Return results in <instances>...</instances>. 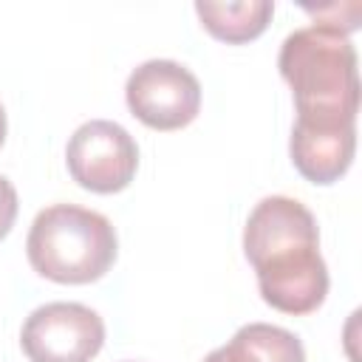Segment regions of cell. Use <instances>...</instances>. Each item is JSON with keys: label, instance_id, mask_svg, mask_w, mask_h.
Returning <instances> with one entry per match:
<instances>
[{"label": "cell", "instance_id": "6da1fadb", "mask_svg": "<svg viewBox=\"0 0 362 362\" xmlns=\"http://www.w3.org/2000/svg\"><path fill=\"white\" fill-rule=\"evenodd\" d=\"M243 252L257 274L260 297L283 314H311L328 294V269L320 255L314 215L294 198H263L246 226Z\"/></svg>", "mask_w": 362, "mask_h": 362}, {"label": "cell", "instance_id": "7a4b0ae2", "mask_svg": "<svg viewBox=\"0 0 362 362\" xmlns=\"http://www.w3.org/2000/svg\"><path fill=\"white\" fill-rule=\"evenodd\" d=\"M277 68L294 93L300 122L356 124L359 71L348 34L325 23L300 28L283 40Z\"/></svg>", "mask_w": 362, "mask_h": 362}, {"label": "cell", "instance_id": "3957f363", "mask_svg": "<svg viewBox=\"0 0 362 362\" xmlns=\"http://www.w3.org/2000/svg\"><path fill=\"white\" fill-rule=\"evenodd\" d=\"M116 229L113 223L76 204L45 206L25 240L31 269L54 283L82 286L107 274L116 260Z\"/></svg>", "mask_w": 362, "mask_h": 362}, {"label": "cell", "instance_id": "277c9868", "mask_svg": "<svg viewBox=\"0 0 362 362\" xmlns=\"http://www.w3.org/2000/svg\"><path fill=\"white\" fill-rule=\"evenodd\" d=\"M130 113L153 130H181L201 107V85L189 68L173 59L141 62L124 85Z\"/></svg>", "mask_w": 362, "mask_h": 362}, {"label": "cell", "instance_id": "5b68a950", "mask_svg": "<svg viewBox=\"0 0 362 362\" xmlns=\"http://www.w3.org/2000/svg\"><path fill=\"white\" fill-rule=\"evenodd\" d=\"M65 161L71 178L82 189L113 195L133 181L139 167V147L122 124L93 119L74 130Z\"/></svg>", "mask_w": 362, "mask_h": 362}, {"label": "cell", "instance_id": "8992f818", "mask_svg": "<svg viewBox=\"0 0 362 362\" xmlns=\"http://www.w3.org/2000/svg\"><path fill=\"white\" fill-rule=\"evenodd\" d=\"M20 345L31 362H90L105 345V322L82 303H48L28 314Z\"/></svg>", "mask_w": 362, "mask_h": 362}, {"label": "cell", "instance_id": "52a82bcc", "mask_svg": "<svg viewBox=\"0 0 362 362\" xmlns=\"http://www.w3.org/2000/svg\"><path fill=\"white\" fill-rule=\"evenodd\" d=\"M291 164L311 184H334L339 181L356 150V124H317V122H294L291 127Z\"/></svg>", "mask_w": 362, "mask_h": 362}, {"label": "cell", "instance_id": "ba28073f", "mask_svg": "<svg viewBox=\"0 0 362 362\" xmlns=\"http://www.w3.org/2000/svg\"><path fill=\"white\" fill-rule=\"evenodd\" d=\"M204 362H305V348L280 325L249 322L226 345L209 351Z\"/></svg>", "mask_w": 362, "mask_h": 362}, {"label": "cell", "instance_id": "9c48e42d", "mask_svg": "<svg viewBox=\"0 0 362 362\" xmlns=\"http://www.w3.org/2000/svg\"><path fill=\"white\" fill-rule=\"evenodd\" d=\"M195 11L204 28L221 42H249L260 37L274 14L269 0H243V3H195Z\"/></svg>", "mask_w": 362, "mask_h": 362}, {"label": "cell", "instance_id": "30bf717a", "mask_svg": "<svg viewBox=\"0 0 362 362\" xmlns=\"http://www.w3.org/2000/svg\"><path fill=\"white\" fill-rule=\"evenodd\" d=\"M17 189H14V184L6 178V175H0V240L11 232V226H14V218H17Z\"/></svg>", "mask_w": 362, "mask_h": 362}, {"label": "cell", "instance_id": "8fae6325", "mask_svg": "<svg viewBox=\"0 0 362 362\" xmlns=\"http://www.w3.org/2000/svg\"><path fill=\"white\" fill-rule=\"evenodd\" d=\"M3 141H6V110L0 105V147H3Z\"/></svg>", "mask_w": 362, "mask_h": 362}]
</instances>
